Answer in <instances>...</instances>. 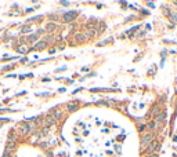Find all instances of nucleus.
Instances as JSON below:
<instances>
[{
	"instance_id": "7",
	"label": "nucleus",
	"mask_w": 177,
	"mask_h": 157,
	"mask_svg": "<svg viewBox=\"0 0 177 157\" xmlns=\"http://www.w3.org/2000/svg\"><path fill=\"white\" fill-rule=\"evenodd\" d=\"M33 48H35V50H43V48H46V43H44V40H43V41H39V43H36L35 46H33Z\"/></svg>"
},
{
	"instance_id": "1",
	"label": "nucleus",
	"mask_w": 177,
	"mask_h": 157,
	"mask_svg": "<svg viewBox=\"0 0 177 157\" xmlns=\"http://www.w3.org/2000/svg\"><path fill=\"white\" fill-rule=\"evenodd\" d=\"M152 138H154V137H152L151 132L145 134V135L143 137V139H141V147H143V149H147V146L152 142Z\"/></svg>"
},
{
	"instance_id": "14",
	"label": "nucleus",
	"mask_w": 177,
	"mask_h": 157,
	"mask_svg": "<svg viewBox=\"0 0 177 157\" xmlns=\"http://www.w3.org/2000/svg\"><path fill=\"white\" fill-rule=\"evenodd\" d=\"M111 40H112V39H107L105 41H101V43H98V44H97V46H105V44H107V43H109Z\"/></svg>"
},
{
	"instance_id": "5",
	"label": "nucleus",
	"mask_w": 177,
	"mask_h": 157,
	"mask_svg": "<svg viewBox=\"0 0 177 157\" xmlns=\"http://www.w3.org/2000/svg\"><path fill=\"white\" fill-rule=\"evenodd\" d=\"M19 132L22 134V135H25V134H28L29 132V128H28V124H19Z\"/></svg>"
},
{
	"instance_id": "13",
	"label": "nucleus",
	"mask_w": 177,
	"mask_h": 157,
	"mask_svg": "<svg viewBox=\"0 0 177 157\" xmlns=\"http://www.w3.org/2000/svg\"><path fill=\"white\" fill-rule=\"evenodd\" d=\"M38 33H36V35H32V36H29V39H28V40H29V41H31V43H33V41H36V40H38Z\"/></svg>"
},
{
	"instance_id": "16",
	"label": "nucleus",
	"mask_w": 177,
	"mask_h": 157,
	"mask_svg": "<svg viewBox=\"0 0 177 157\" xmlns=\"http://www.w3.org/2000/svg\"><path fill=\"white\" fill-rule=\"evenodd\" d=\"M150 157H158V154H154V153H152V154H150Z\"/></svg>"
},
{
	"instance_id": "6",
	"label": "nucleus",
	"mask_w": 177,
	"mask_h": 157,
	"mask_svg": "<svg viewBox=\"0 0 177 157\" xmlns=\"http://www.w3.org/2000/svg\"><path fill=\"white\" fill-rule=\"evenodd\" d=\"M75 39L79 41H84V40H87V36H86V33H76Z\"/></svg>"
},
{
	"instance_id": "12",
	"label": "nucleus",
	"mask_w": 177,
	"mask_h": 157,
	"mask_svg": "<svg viewBox=\"0 0 177 157\" xmlns=\"http://www.w3.org/2000/svg\"><path fill=\"white\" fill-rule=\"evenodd\" d=\"M76 109H78V105H76V103H71L69 106H68V110H69V112H75Z\"/></svg>"
},
{
	"instance_id": "3",
	"label": "nucleus",
	"mask_w": 177,
	"mask_h": 157,
	"mask_svg": "<svg viewBox=\"0 0 177 157\" xmlns=\"http://www.w3.org/2000/svg\"><path fill=\"white\" fill-rule=\"evenodd\" d=\"M156 147H158V142H156V141H152L151 143H150L148 146H147L145 152L148 153V154H152V153L155 152V149H156Z\"/></svg>"
},
{
	"instance_id": "15",
	"label": "nucleus",
	"mask_w": 177,
	"mask_h": 157,
	"mask_svg": "<svg viewBox=\"0 0 177 157\" xmlns=\"http://www.w3.org/2000/svg\"><path fill=\"white\" fill-rule=\"evenodd\" d=\"M29 31H31V26L25 25L24 28H22V32H24V33H26V32H29Z\"/></svg>"
},
{
	"instance_id": "8",
	"label": "nucleus",
	"mask_w": 177,
	"mask_h": 157,
	"mask_svg": "<svg viewBox=\"0 0 177 157\" xmlns=\"http://www.w3.org/2000/svg\"><path fill=\"white\" fill-rule=\"evenodd\" d=\"M62 116V110L61 109H56V110H53V117L54 119H60Z\"/></svg>"
},
{
	"instance_id": "2",
	"label": "nucleus",
	"mask_w": 177,
	"mask_h": 157,
	"mask_svg": "<svg viewBox=\"0 0 177 157\" xmlns=\"http://www.w3.org/2000/svg\"><path fill=\"white\" fill-rule=\"evenodd\" d=\"M75 17H78V11H69V13H65L64 14L62 19L65 22H71V21H73Z\"/></svg>"
},
{
	"instance_id": "11",
	"label": "nucleus",
	"mask_w": 177,
	"mask_h": 157,
	"mask_svg": "<svg viewBox=\"0 0 177 157\" xmlns=\"http://www.w3.org/2000/svg\"><path fill=\"white\" fill-rule=\"evenodd\" d=\"M147 128H148L150 131H152V130H155V128H156V123H155V121H150V123L147 124Z\"/></svg>"
},
{
	"instance_id": "9",
	"label": "nucleus",
	"mask_w": 177,
	"mask_h": 157,
	"mask_svg": "<svg viewBox=\"0 0 177 157\" xmlns=\"http://www.w3.org/2000/svg\"><path fill=\"white\" fill-rule=\"evenodd\" d=\"M56 24H54V22H49V24H47V25H46V31H49V32H53L54 31V29H56Z\"/></svg>"
},
{
	"instance_id": "10",
	"label": "nucleus",
	"mask_w": 177,
	"mask_h": 157,
	"mask_svg": "<svg viewBox=\"0 0 177 157\" xmlns=\"http://www.w3.org/2000/svg\"><path fill=\"white\" fill-rule=\"evenodd\" d=\"M17 51H18L19 54H25L26 51H28V47H26L25 44H22V46H19L18 48H17Z\"/></svg>"
},
{
	"instance_id": "4",
	"label": "nucleus",
	"mask_w": 177,
	"mask_h": 157,
	"mask_svg": "<svg viewBox=\"0 0 177 157\" xmlns=\"http://www.w3.org/2000/svg\"><path fill=\"white\" fill-rule=\"evenodd\" d=\"M43 123H44V126L46 127H50V126H53V124L56 123V119H54L53 116H47V117L44 119Z\"/></svg>"
}]
</instances>
